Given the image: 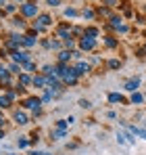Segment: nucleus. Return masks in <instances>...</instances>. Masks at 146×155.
I'll return each instance as SVG.
<instances>
[{
  "label": "nucleus",
  "mask_w": 146,
  "mask_h": 155,
  "mask_svg": "<svg viewBox=\"0 0 146 155\" xmlns=\"http://www.w3.org/2000/svg\"><path fill=\"white\" fill-rule=\"evenodd\" d=\"M19 11L27 19L29 17H38V4L36 2H23V4H19Z\"/></svg>",
  "instance_id": "obj_1"
},
{
  "label": "nucleus",
  "mask_w": 146,
  "mask_h": 155,
  "mask_svg": "<svg viewBox=\"0 0 146 155\" xmlns=\"http://www.w3.org/2000/svg\"><path fill=\"white\" fill-rule=\"evenodd\" d=\"M13 61L19 63V65H25V63L31 61V54H29V51H15L13 52Z\"/></svg>",
  "instance_id": "obj_2"
},
{
  "label": "nucleus",
  "mask_w": 146,
  "mask_h": 155,
  "mask_svg": "<svg viewBox=\"0 0 146 155\" xmlns=\"http://www.w3.org/2000/svg\"><path fill=\"white\" fill-rule=\"evenodd\" d=\"M79 48H81V51H94V48H96V38L84 36V38L79 40Z\"/></svg>",
  "instance_id": "obj_3"
},
{
  "label": "nucleus",
  "mask_w": 146,
  "mask_h": 155,
  "mask_svg": "<svg viewBox=\"0 0 146 155\" xmlns=\"http://www.w3.org/2000/svg\"><path fill=\"white\" fill-rule=\"evenodd\" d=\"M40 105H42V99H33V97H31V99H27V101H25V109H33V111H36V109H40Z\"/></svg>",
  "instance_id": "obj_4"
},
{
  "label": "nucleus",
  "mask_w": 146,
  "mask_h": 155,
  "mask_svg": "<svg viewBox=\"0 0 146 155\" xmlns=\"http://www.w3.org/2000/svg\"><path fill=\"white\" fill-rule=\"evenodd\" d=\"M13 120H15L19 126H25V124H27V115H25V111H15Z\"/></svg>",
  "instance_id": "obj_5"
},
{
  "label": "nucleus",
  "mask_w": 146,
  "mask_h": 155,
  "mask_svg": "<svg viewBox=\"0 0 146 155\" xmlns=\"http://www.w3.org/2000/svg\"><path fill=\"white\" fill-rule=\"evenodd\" d=\"M138 86H140V80H138V78H134V80L125 82V90H129V92H136V90H138Z\"/></svg>",
  "instance_id": "obj_6"
},
{
  "label": "nucleus",
  "mask_w": 146,
  "mask_h": 155,
  "mask_svg": "<svg viewBox=\"0 0 146 155\" xmlns=\"http://www.w3.org/2000/svg\"><path fill=\"white\" fill-rule=\"evenodd\" d=\"M127 130L134 134V136H140V138H144L146 140V128H136V126H127Z\"/></svg>",
  "instance_id": "obj_7"
},
{
  "label": "nucleus",
  "mask_w": 146,
  "mask_h": 155,
  "mask_svg": "<svg viewBox=\"0 0 146 155\" xmlns=\"http://www.w3.org/2000/svg\"><path fill=\"white\" fill-rule=\"evenodd\" d=\"M75 69H77V76H84V74H88V71H90V65H88V63H84V61H79V63L75 65Z\"/></svg>",
  "instance_id": "obj_8"
},
{
  "label": "nucleus",
  "mask_w": 146,
  "mask_h": 155,
  "mask_svg": "<svg viewBox=\"0 0 146 155\" xmlns=\"http://www.w3.org/2000/svg\"><path fill=\"white\" fill-rule=\"evenodd\" d=\"M36 44H38V38H33V36H23V46L31 48V46H36Z\"/></svg>",
  "instance_id": "obj_9"
},
{
  "label": "nucleus",
  "mask_w": 146,
  "mask_h": 155,
  "mask_svg": "<svg viewBox=\"0 0 146 155\" xmlns=\"http://www.w3.org/2000/svg\"><path fill=\"white\" fill-rule=\"evenodd\" d=\"M31 84L38 86V88H44L48 82H46V78H44V76H33V82H31Z\"/></svg>",
  "instance_id": "obj_10"
},
{
  "label": "nucleus",
  "mask_w": 146,
  "mask_h": 155,
  "mask_svg": "<svg viewBox=\"0 0 146 155\" xmlns=\"http://www.w3.org/2000/svg\"><path fill=\"white\" fill-rule=\"evenodd\" d=\"M71 57H73L71 51H61V52H59V63H67Z\"/></svg>",
  "instance_id": "obj_11"
},
{
  "label": "nucleus",
  "mask_w": 146,
  "mask_h": 155,
  "mask_svg": "<svg viewBox=\"0 0 146 155\" xmlns=\"http://www.w3.org/2000/svg\"><path fill=\"white\" fill-rule=\"evenodd\" d=\"M38 23L42 27H48V25H52V19H50V15H40L38 17Z\"/></svg>",
  "instance_id": "obj_12"
},
{
  "label": "nucleus",
  "mask_w": 146,
  "mask_h": 155,
  "mask_svg": "<svg viewBox=\"0 0 146 155\" xmlns=\"http://www.w3.org/2000/svg\"><path fill=\"white\" fill-rule=\"evenodd\" d=\"M21 69H23V65H19V63H15V61L8 65V71H11V74H17V76H19V74H23Z\"/></svg>",
  "instance_id": "obj_13"
},
{
  "label": "nucleus",
  "mask_w": 146,
  "mask_h": 155,
  "mask_svg": "<svg viewBox=\"0 0 146 155\" xmlns=\"http://www.w3.org/2000/svg\"><path fill=\"white\" fill-rule=\"evenodd\" d=\"M109 103H125V99L121 94H117V92H111L109 94Z\"/></svg>",
  "instance_id": "obj_14"
},
{
  "label": "nucleus",
  "mask_w": 146,
  "mask_h": 155,
  "mask_svg": "<svg viewBox=\"0 0 146 155\" xmlns=\"http://www.w3.org/2000/svg\"><path fill=\"white\" fill-rule=\"evenodd\" d=\"M65 136H67V132L61 130V128H56L54 132H52V140H61V138H65Z\"/></svg>",
  "instance_id": "obj_15"
},
{
  "label": "nucleus",
  "mask_w": 146,
  "mask_h": 155,
  "mask_svg": "<svg viewBox=\"0 0 146 155\" xmlns=\"http://www.w3.org/2000/svg\"><path fill=\"white\" fill-rule=\"evenodd\" d=\"M132 103L134 105H142L144 103V97H142L140 92H134V94H132Z\"/></svg>",
  "instance_id": "obj_16"
},
{
  "label": "nucleus",
  "mask_w": 146,
  "mask_h": 155,
  "mask_svg": "<svg viewBox=\"0 0 146 155\" xmlns=\"http://www.w3.org/2000/svg\"><path fill=\"white\" fill-rule=\"evenodd\" d=\"M31 82H33V78H29L27 76V74H19V84H31Z\"/></svg>",
  "instance_id": "obj_17"
},
{
  "label": "nucleus",
  "mask_w": 146,
  "mask_h": 155,
  "mask_svg": "<svg viewBox=\"0 0 146 155\" xmlns=\"http://www.w3.org/2000/svg\"><path fill=\"white\" fill-rule=\"evenodd\" d=\"M6 107H11V101H8V97H6V94H4V97L0 94V109H6Z\"/></svg>",
  "instance_id": "obj_18"
},
{
  "label": "nucleus",
  "mask_w": 146,
  "mask_h": 155,
  "mask_svg": "<svg viewBox=\"0 0 146 155\" xmlns=\"http://www.w3.org/2000/svg\"><path fill=\"white\" fill-rule=\"evenodd\" d=\"M13 25H15V27H19V29H23V27H25L23 17H15V19H13Z\"/></svg>",
  "instance_id": "obj_19"
},
{
  "label": "nucleus",
  "mask_w": 146,
  "mask_h": 155,
  "mask_svg": "<svg viewBox=\"0 0 146 155\" xmlns=\"http://www.w3.org/2000/svg\"><path fill=\"white\" fill-rule=\"evenodd\" d=\"M63 15H65V17H77V11H75L73 6H69V8L63 11Z\"/></svg>",
  "instance_id": "obj_20"
},
{
  "label": "nucleus",
  "mask_w": 146,
  "mask_h": 155,
  "mask_svg": "<svg viewBox=\"0 0 146 155\" xmlns=\"http://www.w3.org/2000/svg\"><path fill=\"white\" fill-rule=\"evenodd\" d=\"M23 69H25V71H36L38 65H33V61H29V63H25V65H23Z\"/></svg>",
  "instance_id": "obj_21"
},
{
  "label": "nucleus",
  "mask_w": 146,
  "mask_h": 155,
  "mask_svg": "<svg viewBox=\"0 0 146 155\" xmlns=\"http://www.w3.org/2000/svg\"><path fill=\"white\" fill-rule=\"evenodd\" d=\"M81 15H84L86 19H94V11H92V8H84V13H81Z\"/></svg>",
  "instance_id": "obj_22"
},
{
  "label": "nucleus",
  "mask_w": 146,
  "mask_h": 155,
  "mask_svg": "<svg viewBox=\"0 0 146 155\" xmlns=\"http://www.w3.org/2000/svg\"><path fill=\"white\" fill-rule=\"evenodd\" d=\"M67 126H69V122H67V120H59V122H56V128H61V130H65Z\"/></svg>",
  "instance_id": "obj_23"
},
{
  "label": "nucleus",
  "mask_w": 146,
  "mask_h": 155,
  "mask_svg": "<svg viewBox=\"0 0 146 155\" xmlns=\"http://www.w3.org/2000/svg\"><path fill=\"white\" fill-rule=\"evenodd\" d=\"M119 65H121V61H117V59H113V61H109V67H111V69H117Z\"/></svg>",
  "instance_id": "obj_24"
},
{
  "label": "nucleus",
  "mask_w": 146,
  "mask_h": 155,
  "mask_svg": "<svg viewBox=\"0 0 146 155\" xmlns=\"http://www.w3.org/2000/svg\"><path fill=\"white\" fill-rule=\"evenodd\" d=\"M63 44H65L67 48H73V46H75V42H73V38H67V40H63Z\"/></svg>",
  "instance_id": "obj_25"
},
{
  "label": "nucleus",
  "mask_w": 146,
  "mask_h": 155,
  "mask_svg": "<svg viewBox=\"0 0 146 155\" xmlns=\"http://www.w3.org/2000/svg\"><path fill=\"white\" fill-rule=\"evenodd\" d=\"M79 107H84V109H90V107H92V103H90V101H86V99H81V101H79Z\"/></svg>",
  "instance_id": "obj_26"
},
{
  "label": "nucleus",
  "mask_w": 146,
  "mask_h": 155,
  "mask_svg": "<svg viewBox=\"0 0 146 155\" xmlns=\"http://www.w3.org/2000/svg\"><path fill=\"white\" fill-rule=\"evenodd\" d=\"M15 11H17L15 4H6V6H4V13H15Z\"/></svg>",
  "instance_id": "obj_27"
},
{
  "label": "nucleus",
  "mask_w": 146,
  "mask_h": 155,
  "mask_svg": "<svg viewBox=\"0 0 146 155\" xmlns=\"http://www.w3.org/2000/svg\"><path fill=\"white\" fill-rule=\"evenodd\" d=\"M52 99H54V97H52V94H50V92H46V94H44V97H42V103H50V101H52Z\"/></svg>",
  "instance_id": "obj_28"
},
{
  "label": "nucleus",
  "mask_w": 146,
  "mask_h": 155,
  "mask_svg": "<svg viewBox=\"0 0 146 155\" xmlns=\"http://www.w3.org/2000/svg\"><path fill=\"white\" fill-rule=\"evenodd\" d=\"M17 145H19V149H25V147L29 145V140H25V138H21V140H19Z\"/></svg>",
  "instance_id": "obj_29"
},
{
  "label": "nucleus",
  "mask_w": 146,
  "mask_h": 155,
  "mask_svg": "<svg viewBox=\"0 0 146 155\" xmlns=\"http://www.w3.org/2000/svg\"><path fill=\"white\" fill-rule=\"evenodd\" d=\"M46 4H48V6H59L61 0H46Z\"/></svg>",
  "instance_id": "obj_30"
},
{
  "label": "nucleus",
  "mask_w": 146,
  "mask_h": 155,
  "mask_svg": "<svg viewBox=\"0 0 146 155\" xmlns=\"http://www.w3.org/2000/svg\"><path fill=\"white\" fill-rule=\"evenodd\" d=\"M104 42H106V46H115V44H117V42H115V40H111V38H106Z\"/></svg>",
  "instance_id": "obj_31"
},
{
  "label": "nucleus",
  "mask_w": 146,
  "mask_h": 155,
  "mask_svg": "<svg viewBox=\"0 0 146 155\" xmlns=\"http://www.w3.org/2000/svg\"><path fill=\"white\" fill-rule=\"evenodd\" d=\"M106 117H111V120H115V117H117V113H115V111H109V113H106Z\"/></svg>",
  "instance_id": "obj_32"
},
{
  "label": "nucleus",
  "mask_w": 146,
  "mask_h": 155,
  "mask_svg": "<svg viewBox=\"0 0 146 155\" xmlns=\"http://www.w3.org/2000/svg\"><path fill=\"white\" fill-rule=\"evenodd\" d=\"M104 2H106V4H111V6H113V4H117V0H104Z\"/></svg>",
  "instance_id": "obj_33"
},
{
  "label": "nucleus",
  "mask_w": 146,
  "mask_h": 155,
  "mask_svg": "<svg viewBox=\"0 0 146 155\" xmlns=\"http://www.w3.org/2000/svg\"><path fill=\"white\" fill-rule=\"evenodd\" d=\"M29 155H44V153H40V151H31Z\"/></svg>",
  "instance_id": "obj_34"
},
{
  "label": "nucleus",
  "mask_w": 146,
  "mask_h": 155,
  "mask_svg": "<svg viewBox=\"0 0 146 155\" xmlns=\"http://www.w3.org/2000/svg\"><path fill=\"white\" fill-rule=\"evenodd\" d=\"M2 138H4V130L0 128V140H2Z\"/></svg>",
  "instance_id": "obj_35"
},
{
  "label": "nucleus",
  "mask_w": 146,
  "mask_h": 155,
  "mask_svg": "<svg viewBox=\"0 0 146 155\" xmlns=\"http://www.w3.org/2000/svg\"><path fill=\"white\" fill-rule=\"evenodd\" d=\"M4 2H6V0H0V8H2V4H4Z\"/></svg>",
  "instance_id": "obj_36"
},
{
  "label": "nucleus",
  "mask_w": 146,
  "mask_h": 155,
  "mask_svg": "<svg viewBox=\"0 0 146 155\" xmlns=\"http://www.w3.org/2000/svg\"><path fill=\"white\" fill-rule=\"evenodd\" d=\"M2 15H4V13H2V11H0V17H2Z\"/></svg>",
  "instance_id": "obj_37"
},
{
  "label": "nucleus",
  "mask_w": 146,
  "mask_h": 155,
  "mask_svg": "<svg viewBox=\"0 0 146 155\" xmlns=\"http://www.w3.org/2000/svg\"><path fill=\"white\" fill-rule=\"evenodd\" d=\"M17 2H23V0H17Z\"/></svg>",
  "instance_id": "obj_38"
},
{
  "label": "nucleus",
  "mask_w": 146,
  "mask_h": 155,
  "mask_svg": "<svg viewBox=\"0 0 146 155\" xmlns=\"http://www.w3.org/2000/svg\"><path fill=\"white\" fill-rule=\"evenodd\" d=\"M44 155H50V153H44Z\"/></svg>",
  "instance_id": "obj_39"
},
{
  "label": "nucleus",
  "mask_w": 146,
  "mask_h": 155,
  "mask_svg": "<svg viewBox=\"0 0 146 155\" xmlns=\"http://www.w3.org/2000/svg\"><path fill=\"white\" fill-rule=\"evenodd\" d=\"M8 155H13V153H8Z\"/></svg>",
  "instance_id": "obj_40"
}]
</instances>
